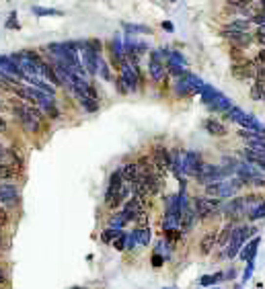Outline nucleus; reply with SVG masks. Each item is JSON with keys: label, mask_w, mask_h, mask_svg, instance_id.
I'll return each mask as SVG.
<instances>
[{"label": "nucleus", "mask_w": 265, "mask_h": 289, "mask_svg": "<svg viewBox=\"0 0 265 289\" xmlns=\"http://www.w3.org/2000/svg\"><path fill=\"white\" fill-rule=\"evenodd\" d=\"M13 111H15V115L19 117V121H21L27 129H31V132H37L39 121H41V113H39L33 105H27V103L15 105Z\"/></svg>", "instance_id": "f257e3e1"}, {"label": "nucleus", "mask_w": 265, "mask_h": 289, "mask_svg": "<svg viewBox=\"0 0 265 289\" xmlns=\"http://www.w3.org/2000/svg\"><path fill=\"white\" fill-rule=\"evenodd\" d=\"M255 230L253 228H237L232 234H230V244H228V250H226V256L228 258H232V256H237L239 252H241V248H243V242L247 240V236L249 234H253Z\"/></svg>", "instance_id": "f03ea898"}, {"label": "nucleus", "mask_w": 265, "mask_h": 289, "mask_svg": "<svg viewBox=\"0 0 265 289\" xmlns=\"http://www.w3.org/2000/svg\"><path fill=\"white\" fill-rule=\"evenodd\" d=\"M218 205H220V201H218V199H214V197H212V199H210V197H195V199H193L195 213L202 215V217L210 215Z\"/></svg>", "instance_id": "7ed1b4c3"}, {"label": "nucleus", "mask_w": 265, "mask_h": 289, "mask_svg": "<svg viewBox=\"0 0 265 289\" xmlns=\"http://www.w3.org/2000/svg\"><path fill=\"white\" fill-rule=\"evenodd\" d=\"M19 203V189L11 183H0V205L13 207Z\"/></svg>", "instance_id": "20e7f679"}, {"label": "nucleus", "mask_w": 265, "mask_h": 289, "mask_svg": "<svg viewBox=\"0 0 265 289\" xmlns=\"http://www.w3.org/2000/svg\"><path fill=\"white\" fill-rule=\"evenodd\" d=\"M123 217H125V222H134L136 217H138L140 213H144V205H142V201H138V199H130V201L125 203V207H123Z\"/></svg>", "instance_id": "39448f33"}, {"label": "nucleus", "mask_w": 265, "mask_h": 289, "mask_svg": "<svg viewBox=\"0 0 265 289\" xmlns=\"http://www.w3.org/2000/svg\"><path fill=\"white\" fill-rule=\"evenodd\" d=\"M202 162H200V156L198 154H193V152H189V154H185V162H183V171L187 173V174H200V171H202Z\"/></svg>", "instance_id": "423d86ee"}, {"label": "nucleus", "mask_w": 265, "mask_h": 289, "mask_svg": "<svg viewBox=\"0 0 265 289\" xmlns=\"http://www.w3.org/2000/svg\"><path fill=\"white\" fill-rule=\"evenodd\" d=\"M144 185H146V191H148V195H156L161 191L163 187V176L161 174H150V176H144Z\"/></svg>", "instance_id": "0eeeda50"}, {"label": "nucleus", "mask_w": 265, "mask_h": 289, "mask_svg": "<svg viewBox=\"0 0 265 289\" xmlns=\"http://www.w3.org/2000/svg\"><path fill=\"white\" fill-rule=\"evenodd\" d=\"M122 80L127 84V88L130 91H134L136 86H138V78H136V72H134V68H130L127 64H122Z\"/></svg>", "instance_id": "6e6552de"}, {"label": "nucleus", "mask_w": 265, "mask_h": 289, "mask_svg": "<svg viewBox=\"0 0 265 289\" xmlns=\"http://www.w3.org/2000/svg\"><path fill=\"white\" fill-rule=\"evenodd\" d=\"M259 244H261V238H253V240L247 244L241 250V258L243 261H249V263H253V258H255V254H257V248H259Z\"/></svg>", "instance_id": "1a4fd4ad"}, {"label": "nucleus", "mask_w": 265, "mask_h": 289, "mask_svg": "<svg viewBox=\"0 0 265 289\" xmlns=\"http://www.w3.org/2000/svg\"><path fill=\"white\" fill-rule=\"evenodd\" d=\"M245 203H247V199H243V197L232 199V201L226 205V213H228L230 217H241L243 212H245Z\"/></svg>", "instance_id": "9d476101"}, {"label": "nucleus", "mask_w": 265, "mask_h": 289, "mask_svg": "<svg viewBox=\"0 0 265 289\" xmlns=\"http://www.w3.org/2000/svg\"><path fill=\"white\" fill-rule=\"evenodd\" d=\"M163 72H164V68H163L161 58H159V54H156V52H152L150 54V76L154 78V80H161Z\"/></svg>", "instance_id": "9b49d317"}, {"label": "nucleus", "mask_w": 265, "mask_h": 289, "mask_svg": "<svg viewBox=\"0 0 265 289\" xmlns=\"http://www.w3.org/2000/svg\"><path fill=\"white\" fill-rule=\"evenodd\" d=\"M120 174H122V181L127 183V185L134 183L136 178L140 176V174H138V166H136V164H125L122 171H120Z\"/></svg>", "instance_id": "f8f14e48"}, {"label": "nucleus", "mask_w": 265, "mask_h": 289, "mask_svg": "<svg viewBox=\"0 0 265 289\" xmlns=\"http://www.w3.org/2000/svg\"><path fill=\"white\" fill-rule=\"evenodd\" d=\"M214 244H216V234H214V232L204 234V238L200 240V252H202V254H210Z\"/></svg>", "instance_id": "ddd939ff"}, {"label": "nucleus", "mask_w": 265, "mask_h": 289, "mask_svg": "<svg viewBox=\"0 0 265 289\" xmlns=\"http://www.w3.org/2000/svg\"><path fill=\"white\" fill-rule=\"evenodd\" d=\"M179 220H181V230H183V232H189V230H191V226H193V220H195V213L191 212L189 207H185L183 212H181V217H179Z\"/></svg>", "instance_id": "4468645a"}, {"label": "nucleus", "mask_w": 265, "mask_h": 289, "mask_svg": "<svg viewBox=\"0 0 265 289\" xmlns=\"http://www.w3.org/2000/svg\"><path fill=\"white\" fill-rule=\"evenodd\" d=\"M205 129H208L212 135H224L226 134V127H224L220 121H216V119H208V121H205Z\"/></svg>", "instance_id": "2eb2a0df"}, {"label": "nucleus", "mask_w": 265, "mask_h": 289, "mask_svg": "<svg viewBox=\"0 0 265 289\" xmlns=\"http://www.w3.org/2000/svg\"><path fill=\"white\" fill-rule=\"evenodd\" d=\"M132 236H134V240L138 244H142V246H146L150 242V230H148V228H138Z\"/></svg>", "instance_id": "dca6fc26"}, {"label": "nucleus", "mask_w": 265, "mask_h": 289, "mask_svg": "<svg viewBox=\"0 0 265 289\" xmlns=\"http://www.w3.org/2000/svg\"><path fill=\"white\" fill-rule=\"evenodd\" d=\"M230 234H232V226L228 224V226H224V228H222V232H220L218 238H216V242H218L220 246H226V242L230 240Z\"/></svg>", "instance_id": "f3484780"}, {"label": "nucleus", "mask_w": 265, "mask_h": 289, "mask_svg": "<svg viewBox=\"0 0 265 289\" xmlns=\"http://www.w3.org/2000/svg\"><path fill=\"white\" fill-rule=\"evenodd\" d=\"M224 277H226L224 273H216V275H204V277L200 279V283H202V285H214V283H218L220 279H224Z\"/></svg>", "instance_id": "a211bd4d"}, {"label": "nucleus", "mask_w": 265, "mask_h": 289, "mask_svg": "<svg viewBox=\"0 0 265 289\" xmlns=\"http://www.w3.org/2000/svg\"><path fill=\"white\" fill-rule=\"evenodd\" d=\"M41 74L50 78V82H52V84H62L60 80H58V76H56V72H54V68H52V66L43 64V66H41Z\"/></svg>", "instance_id": "6ab92c4d"}, {"label": "nucleus", "mask_w": 265, "mask_h": 289, "mask_svg": "<svg viewBox=\"0 0 265 289\" xmlns=\"http://www.w3.org/2000/svg\"><path fill=\"white\" fill-rule=\"evenodd\" d=\"M122 185H123L122 174H120V171H117V173H113L111 178H109V189H111V191H117V189H120Z\"/></svg>", "instance_id": "aec40b11"}, {"label": "nucleus", "mask_w": 265, "mask_h": 289, "mask_svg": "<svg viewBox=\"0 0 265 289\" xmlns=\"http://www.w3.org/2000/svg\"><path fill=\"white\" fill-rule=\"evenodd\" d=\"M125 242H127V236L122 232V234L113 240V248H115V250H125Z\"/></svg>", "instance_id": "412c9836"}, {"label": "nucleus", "mask_w": 265, "mask_h": 289, "mask_svg": "<svg viewBox=\"0 0 265 289\" xmlns=\"http://www.w3.org/2000/svg\"><path fill=\"white\" fill-rule=\"evenodd\" d=\"M120 234H122V230H105L101 238H103V242H113Z\"/></svg>", "instance_id": "4be33fe9"}, {"label": "nucleus", "mask_w": 265, "mask_h": 289, "mask_svg": "<svg viewBox=\"0 0 265 289\" xmlns=\"http://www.w3.org/2000/svg\"><path fill=\"white\" fill-rule=\"evenodd\" d=\"M125 224V217H123V213H117V215H113L111 217V226H113V230H120V228Z\"/></svg>", "instance_id": "5701e85b"}, {"label": "nucleus", "mask_w": 265, "mask_h": 289, "mask_svg": "<svg viewBox=\"0 0 265 289\" xmlns=\"http://www.w3.org/2000/svg\"><path fill=\"white\" fill-rule=\"evenodd\" d=\"M134 222L138 224V228H148V215H146V213H140Z\"/></svg>", "instance_id": "b1692460"}, {"label": "nucleus", "mask_w": 265, "mask_h": 289, "mask_svg": "<svg viewBox=\"0 0 265 289\" xmlns=\"http://www.w3.org/2000/svg\"><path fill=\"white\" fill-rule=\"evenodd\" d=\"M251 217H253V220H259V217H265V203H261L257 209H255Z\"/></svg>", "instance_id": "393cba45"}, {"label": "nucleus", "mask_w": 265, "mask_h": 289, "mask_svg": "<svg viewBox=\"0 0 265 289\" xmlns=\"http://www.w3.org/2000/svg\"><path fill=\"white\" fill-rule=\"evenodd\" d=\"M6 224H8V213H6V209L0 205V228L6 226Z\"/></svg>", "instance_id": "a878e982"}, {"label": "nucleus", "mask_w": 265, "mask_h": 289, "mask_svg": "<svg viewBox=\"0 0 265 289\" xmlns=\"http://www.w3.org/2000/svg\"><path fill=\"white\" fill-rule=\"evenodd\" d=\"M37 15H60L58 11H52V8H33Z\"/></svg>", "instance_id": "bb28decb"}, {"label": "nucleus", "mask_w": 265, "mask_h": 289, "mask_svg": "<svg viewBox=\"0 0 265 289\" xmlns=\"http://www.w3.org/2000/svg\"><path fill=\"white\" fill-rule=\"evenodd\" d=\"M166 236H169L171 240H177V238L181 236V232H177V230H173V228H169V230H166Z\"/></svg>", "instance_id": "cd10ccee"}, {"label": "nucleus", "mask_w": 265, "mask_h": 289, "mask_svg": "<svg viewBox=\"0 0 265 289\" xmlns=\"http://www.w3.org/2000/svg\"><path fill=\"white\" fill-rule=\"evenodd\" d=\"M257 41H259L261 45H265V27H261L259 31H257Z\"/></svg>", "instance_id": "c85d7f7f"}, {"label": "nucleus", "mask_w": 265, "mask_h": 289, "mask_svg": "<svg viewBox=\"0 0 265 289\" xmlns=\"http://www.w3.org/2000/svg\"><path fill=\"white\" fill-rule=\"evenodd\" d=\"M6 281H8V275H6L4 269H0V287H2Z\"/></svg>", "instance_id": "c756f323"}, {"label": "nucleus", "mask_w": 265, "mask_h": 289, "mask_svg": "<svg viewBox=\"0 0 265 289\" xmlns=\"http://www.w3.org/2000/svg\"><path fill=\"white\" fill-rule=\"evenodd\" d=\"M6 27H11V29H13V27H19V23H17V15H15V13L11 15V21L6 23Z\"/></svg>", "instance_id": "7c9ffc66"}, {"label": "nucleus", "mask_w": 265, "mask_h": 289, "mask_svg": "<svg viewBox=\"0 0 265 289\" xmlns=\"http://www.w3.org/2000/svg\"><path fill=\"white\" fill-rule=\"evenodd\" d=\"M152 265H154V267H161V265H163V258H161L159 254H154V256H152Z\"/></svg>", "instance_id": "2f4dec72"}, {"label": "nucleus", "mask_w": 265, "mask_h": 289, "mask_svg": "<svg viewBox=\"0 0 265 289\" xmlns=\"http://www.w3.org/2000/svg\"><path fill=\"white\" fill-rule=\"evenodd\" d=\"M4 132H6V121L0 117V134H4Z\"/></svg>", "instance_id": "473e14b6"}, {"label": "nucleus", "mask_w": 265, "mask_h": 289, "mask_svg": "<svg viewBox=\"0 0 265 289\" xmlns=\"http://www.w3.org/2000/svg\"><path fill=\"white\" fill-rule=\"evenodd\" d=\"M6 156V148L2 146V144H0V162H2V158Z\"/></svg>", "instance_id": "72a5a7b5"}, {"label": "nucleus", "mask_w": 265, "mask_h": 289, "mask_svg": "<svg viewBox=\"0 0 265 289\" xmlns=\"http://www.w3.org/2000/svg\"><path fill=\"white\" fill-rule=\"evenodd\" d=\"M257 59H259V62H265V52H259V56H257Z\"/></svg>", "instance_id": "f704fd0d"}, {"label": "nucleus", "mask_w": 265, "mask_h": 289, "mask_svg": "<svg viewBox=\"0 0 265 289\" xmlns=\"http://www.w3.org/2000/svg\"><path fill=\"white\" fill-rule=\"evenodd\" d=\"M0 109H4V105H2V101H0Z\"/></svg>", "instance_id": "c9c22d12"}, {"label": "nucleus", "mask_w": 265, "mask_h": 289, "mask_svg": "<svg viewBox=\"0 0 265 289\" xmlns=\"http://www.w3.org/2000/svg\"><path fill=\"white\" fill-rule=\"evenodd\" d=\"M74 289H84V287H74Z\"/></svg>", "instance_id": "e433bc0d"}, {"label": "nucleus", "mask_w": 265, "mask_h": 289, "mask_svg": "<svg viewBox=\"0 0 265 289\" xmlns=\"http://www.w3.org/2000/svg\"><path fill=\"white\" fill-rule=\"evenodd\" d=\"M0 289H2V287H0Z\"/></svg>", "instance_id": "4c0bfd02"}]
</instances>
